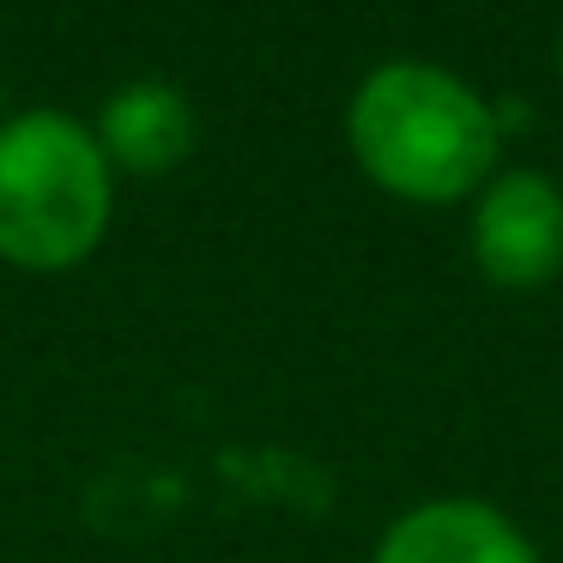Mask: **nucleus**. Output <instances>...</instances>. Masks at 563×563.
Listing matches in <instances>:
<instances>
[{"mask_svg": "<svg viewBox=\"0 0 563 563\" xmlns=\"http://www.w3.org/2000/svg\"><path fill=\"white\" fill-rule=\"evenodd\" d=\"M345 146L382 195L454 207L497 176L503 128L485 91L442 62H382L345 103Z\"/></svg>", "mask_w": 563, "mask_h": 563, "instance_id": "obj_1", "label": "nucleus"}, {"mask_svg": "<svg viewBox=\"0 0 563 563\" xmlns=\"http://www.w3.org/2000/svg\"><path fill=\"white\" fill-rule=\"evenodd\" d=\"M115 212V170L91 122L67 110H19L0 122V261L19 273H67L98 255Z\"/></svg>", "mask_w": 563, "mask_h": 563, "instance_id": "obj_2", "label": "nucleus"}, {"mask_svg": "<svg viewBox=\"0 0 563 563\" xmlns=\"http://www.w3.org/2000/svg\"><path fill=\"white\" fill-rule=\"evenodd\" d=\"M473 261L503 291H539L563 267V188L545 170H497L473 195Z\"/></svg>", "mask_w": 563, "mask_h": 563, "instance_id": "obj_3", "label": "nucleus"}, {"mask_svg": "<svg viewBox=\"0 0 563 563\" xmlns=\"http://www.w3.org/2000/svg\"><path fill=\"white\" fill-rule=\"evenodd\" d=\"M369 563H539V551L497 503L430 497L388 521Z\"/></svg>", "mask_w": 563, "mask_h": 563, "instance_id": "obj_4", "label": "nucleus"}, {"mask_svg": "<svg viewBox=\"0 0 563 563\" xmlns=\"http://www.w3.org/2000/svg\"><path fill=\"white\" fill-rule=\"evenodd\" d=\"M91 134H98L115 176H170L195 152L200 115L188 103V91L170 86V79H128L103 98Z\"/></svg>", "mask_w": 563, "mask_h": 563, "instance_id": "obj_5", "label": "nucleus"}, {"mask_svg": "<svg viewBox=\"0 0 563 563\" xmlns=\"http://www.w3.org/2000/svg\"><path fill=\"white\" fill-rule=\"evenodd\" d=\"M558 74H563V37H558Z\"/></svg>", "mask_w": 563, "mask_h": 563, "instance_id": "obj_6", "label": "nucleus"}]
</instances>
